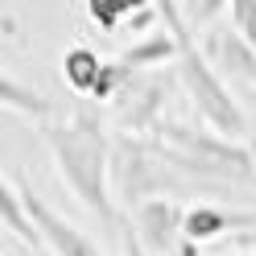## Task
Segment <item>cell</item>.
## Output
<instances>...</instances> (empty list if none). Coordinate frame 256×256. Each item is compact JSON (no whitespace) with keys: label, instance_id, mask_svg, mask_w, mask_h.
<instances>
[{"label":"cell","instance_id":"obj_1","mask_svg":"<svg viewBox=\"0 0 256 256\" xmlns=\"http://www.w3.org/2000/svg\"><path fill=\"white\" fill-rule=\"evenodd\" d=\"M46 145H50L54 166L62 174V182L70 186V194L104 228H120L116 186H112V153H116V145L108 140L100 112L74 108L66 120L46 124Z\"/></svg>","mask_w":256,"mask_h":256},{"label":"cell","instance_id":"obj_11","mask_svg":"<svg viewBox=\"0 0 256 256\" xmlns=\"http://www.w3.org/2000/svg\"><path fill=\"white\" fill-rule=\"evenodd\" d=\"M228 21L248 38V46L256 50V0H236V4L228 8Z\"/></svg>","mask_w":256,"mask_h":256},{"label":"cell","instance_id":"obj_14","mask_svg":"<svg viewBox=\"0 0 256 256\" xmlns=\"http://www.w3.org/2000/svg\"><path fill=\"white\" fill-rule=\"evenodd\" d=\"M248 153H252V162H256V132L248 136Z\"/></svg>","mask_w":256,"mask_h":256},{"label":"cell","instance_id":"obj_5","mask_svg":"<svg viewBox=\"0 0 256 256\" xmlns=\"http://www.w3.org/2000/svg\"><path fill=\"white\" fill-rule=\"evenodd\" d=\"M25 202H29V215H34V223L42 228V240H46V248H50L54 256H104L100 244L87 236V232H78L74 223H66L54 206H46L34 190H25Z\"/></svg>","mask_w":256,"mask_h":256},{"label":"cell","instance_id":"obj_8","mask_svg":"<svg viewBox=\"0 0 256 256\" xmlns=\"http://www.w3.org/2000/svg\"><path fill=\"white\" fill-rule=\"evenodd\" d=\"M104 66L108 62L91 50V46H70L66 54H62V74H66V87L74 95H83V100H91L95 87H100L104 78Z\"/></svg>","mask_w":256,"mask_h":256},{"label":"cell","instance_id":"obj_2","mask_svg":"<svg viewBox=\"0 0 256 256\" xmlns=\"http://www.w3.org/2000/svg\"><path fill=\"white\" fill-rule=\"evenodd\" d=\"M162 21H166V29H174V38H178V78H182L186 95L194 100L198 116L211 124V132L228 136V140L244 136L248 120H244V112L236 104L228 78L211 66V58H206V50L198 46L190 21L182 17V4H162Z\"/></svg>","mask_w":256,"mask_h":256},{"label":"cell","instance_id":"obj_12","mask_svg":"<svg viewBox=\"0 0 256 256\" xmlns=\"http://www.w3.org/2000/svg\"><path fill=\"white\" fill-rule=\"evenodd\" d=\"M236 244L244 248V252H252V256H256V232H248V236H236Z\"/></svg>","mask_w":256,"mask_h":256},{"label":"cell","instance_id":"obj_9","mask_svg":"<svg viewBox=\"0 0 256 256\" xmlns=\"http://www.w3.org/2000/svg\"><path fill=\"white\" fill-rule=\"evenodd\" d=\"M0 108L21 112V116H29V120H54L58 116L54 100H46L42 91L25 87L21 78H12V74H4V83H0Z\"/></svg>","mask_w":256,"mask_h":256},{"label":"cell","instance_id":"obj_15","mask_svg":"<svg viewBox=\"0 0 256 256\" xmlns=\"http://www.w3.org/2000/svg\"><path fill=\"white\" fill-rule=\"evenodd\" d=\"M232 256H252V252H232Z\"/></svg>","mask_w":256,"mask_h":256},{"label":"cell","instance_id":"obj_6","mask_svg":"<svg viewBox=\"0 0 256 256\" xmlns=\"http://www.w3.org/2000/svg\"><path fill=\"white\" fill-rule=\"evenodd\" d=\"M0 219H4V232H12L25 248H46L42 228L34 223V215H29L25 186H21V178H17L12 170L4 174V178H0Z\"/></svg>","mask_w":256,"mask_h":256},{"label":"cell","instance_id":"obj_7","mask_svg":"<svg viewBox=\"0 0 256 256\" xmlns=\"http://www.w3.org/2000/svg\"><path fill=\"white\" fill-rule=\"evenodd\" d=\"M116 62L124 70H153V66H166V62H178V38H174V29H149L140 42L124 46L116 54Z\"/></svg>","mask_w":256,"mask_h":256},{"label":"cell","instance_id":"obj_4","mask_svg":"<svg viewBox=\"0 0 256 256\" xmlns=\"http://www.w3.org/2000/svg\"><path fill=\"white\" fill-rule=\"evenodd\" d=\"M202 50H206L211 66H215L223 78L256 87V50L248 46V38L240 34L232 21H223V25H215V29H206Z\"/></svg>","mask_w":256,"mask_h":256},{"label":"cell","instance_id":"obj_3","mask_svg":"<svg viewBox=\"0 0 256 256\" xmlns=\"http://www.w3.org/2000/svg\"><path fill=\"white\" fill-rule=\"evenodd\" d=\"M186 211L190 206L174 202V198H153L145 206L132 211V228L140 236L145 252H157V256H174V248L186 240Z\"/></svg>","mask_w":256,"mask_h":256},{"label":"cell","instance_id":"obj_10","mask_svg":"<svg viewBox=\"0 0 256 256\" xmlns=\"http://www.w3.org/2000/svg\"><path fill=\"white\" fill-rule=\"evenodd\" d=\"M87 12H91V21L100 25V29H108V34H120V29H124L128 21H132V17L140 21V17H149V12H157V8L128 4V0H124V4H91Z\"/></svg>","mask_w":256,"mask_h":256},{"label":"cell","instance_id":"obj_13","mask_svg":"<svg viewBox=\"0 0 256 256\" xmlns=\"http://www.w3.org/2000/svg\"><path fill=\"white\" fill-rule=\"evenodd\" d=\"M174 256H198V244H190V240H182V244L174 248Z\"/></svg>","mask_w":256,"mask_h":256}]
</instances>
